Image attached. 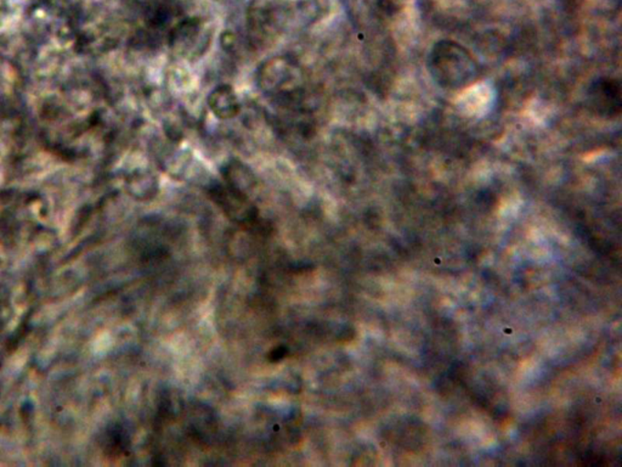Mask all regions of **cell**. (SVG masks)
<instances>
[{"label":"cell","instance_id":"6da1fadb","mask_svg":"<svg viewBox=\"0 0 622 467\" xmlns=\"http://www.w3.org/2000/svg\"><path fill=\"white\" fill-rule=\"evenodd\" d=\"M428 65L434 80L450 90L469 86L478 76L477 62L469 51L450 40L436 44Z\"/></svg>","mask_w":622,"mask_h":467},{"label":"cell","instance_id":"7a4b0ae2","mask_svg":"<svg viewBox=\"0 0 622 467\" xmlns=\"http://www.w3.org/2000/svg\"><path fill=\"white\" fill-rule=\"evenodd\" d=\"M588 102H590V108L601 116L617 115L621 109L619 82L606 79L596 80L588 90Z\"/></svg>","mask_w":622,"mask_h":467}]
</instances>
